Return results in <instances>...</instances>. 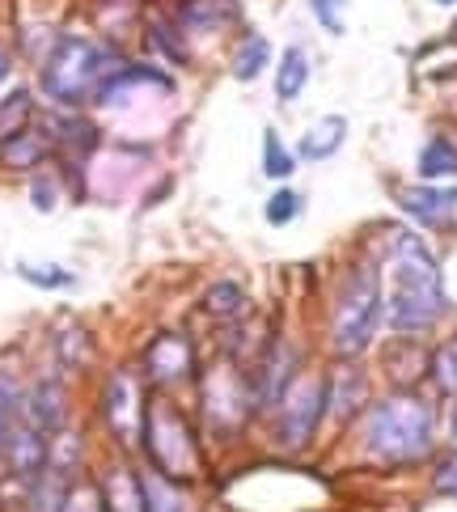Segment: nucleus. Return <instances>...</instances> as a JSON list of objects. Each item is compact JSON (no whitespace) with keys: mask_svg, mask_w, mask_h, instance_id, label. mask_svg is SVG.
Listing matches in <instances>:
<instances>
[{"mask_svg":"<svg viewBox=\"0 0 457 512\" xmlns=\"http://www.w3.org/2000/svg\"><path fill=\"white\" fill-rule=\"evenodd\" d=\"M390 305L386 322L398 335H419L445 314V280L436 254L424 246L415 233H394L390 237Z\"/></svg>","mask_w":457,"mask_h":512,"instance_id":"f257e3e1","label":"nucleus"},{"mask_svg":"<svg viewBox=\"0 0 457 512\" xmlns=\"http://www.w3.org/2000/svg\"><path fill=\"white\" fill-rule=\"evenodd\" d=\"M360 441L377 462L390 466H411L424 462L436 441V411L432 402H424L411 390H394L386 398H377L369 415H364Z\"/></svg>","mask_w":457,"mask_h":512,"instance_id":"f03ea898","label":"nucleus"},{"mask_svg":"<svg viewBox=\"0 0 457 512\" xmlns=\"http://www.w3.org/2000/svg\"><path fill=\"white\" fill-rule=\"evenodd\" d=\"M115 68H119L115 47H106L102 39H89V34H60L43 60L39 89L56 106H64V111H77L89 98H98L102 81Z\"/></svg>","mask_w":457,"mask_h":512,"instance_id":"7ed1b4c3","label":"nucleus"},{"mask_svg":"<svg viewBox=\"0 0 457 512\" xmlns=\"http://www.w3.org/2000/svg\"><path fill=\"white\" fill-rule=\"evenodd\" d=\"M381 318H386V297H381L377 267H352L339 288L335 318H331V347L339 360H356L373 343Z\"/></svg>","mask_w":457,"mask_h":512,"instance_id":"20e7f679","label":"nucleus"},{"mask_svg":"<svg viewBox=\"0 0 457 512\" xmlns=\"http://www.w3.org/2000/svg\"><path fill=\"white\" fill-rule=\"evenodd\" d=\"M144 449L153 457V470L166 474L174 483H191L199 479V449H195V432L187 424L174 402H149L144 407Z\"/></svg>","mask_w":457,"mask_h":512,"instance_id":"39448f33","label":"nucleus"},{"mask_svg":"<svg viewBox=\"0 0 457 512\" xmlns=\"http://www.w3.org/2000/svg\"><path fill=\"white\" fill-rule=\"evenodd\" d=\"M254 407L250 394V377L237 373V364H212L199 381V411H204V424L216 436H233L237 428L246 424V415Z\"/></svg>","mask_w":457,"mask_h":512,"instance_id":"423d86ee","label":"nucleus"},{"mask_svg":"<svg viewBox=\"0 0 457 512\" xmlns=\"http://www.w3.org/2000/svg\"><path fill=\"white\" fill-rule=\"evenodd\" d=\"M326 415V377H297L276 402V436L284 449H305Z\"/></svg>","mask_w":457,"mask_h":512,"instance_id":"0eeeda50","label":"nucleus"},{"mask_svg":"<svg viewBox=\"0 0 457 512\" xmlns=\"http://www.w3.org/2000/svg\"><path fill=\"white\" fill-rule=\"evenodd\" d=\"M102 419L111 424V432L123 445H136L144 436V398L136 386V373H127V369L111 373L106 394H102Z\"/></svg>","mask_w":457,"mask_h":512,"instance_id":"6e6552de","label":"nucleus"},{"mask_svg":"<svg viewBox=\"0 0 457 512\" xmlns=\"http://www.w3.org/2000/svg\"><path fill=\"white\" fill-rule=\"evenodd\" d=\"M292 381H297V347L284 343V339H271L259 356V369L250 377L254 407H276V402L292 390Z\"/></svg>","mask_w":457,"mask_h":512,"instance_id":"1a4fd4ad","label":"nucleus"},{"mask_svg":"<svg viewBox=\"0 0 457 512\" xmlns=\"http://www.w3.org/2000/svg\"><path fill=\"white\" fill-rule=\"evenodd\" d=\"M144 369H149V377L157 386H178V381H187L195 373V347L182 335L161 331L149 347H144Z\"/></svg>","mask_w":457,"mask_h":512,"instance_id":"9d476101","label":"nucleus"},{"mask_svg":"<svg viewBox=\"0 0 457 512\" xmlns=\"http://www.w3.org/2000/svg\"><path fill=\"white\" fill-rule=\"evenodd\" d=\"M398 204H402V212H407V216H415V221L445 225L453 216V208H457V191L436 187V182H419V187L398 191Z\"/></svg>","mask_w":457,"mask_h":512,"instance_id":"9b49d317","label":"nucleus"},{"mask_svg":"<svg viewBox=\"0 0 457 512\" xmlns=\"http://www.w3.org/2000/svg\"><path fill=\"white\" fill-rule=\"evenodd\" d=\"M5 457H9L13 474H22V479H39L43 466L51 462V445L43 441L39 428L17 424V428L9 432V441H5Z\"/></svg>","mask_w":457,"mask_h":512,"instance_id":"f8f14e48","label":"nucleus"},{"mask_svg":"<svg viewBox=\"0 0 457 512\" xmlns=\"http://www.w3.org/2000/svg\"><path fill=\"white\" fill-rule=\"evenodd\" d=\"M26 411H30V428L39 432H60L64 428V390L60 381H34L30 394H26Z\"/></svg>","mask_w":457,"mask_h":512,"instance_id":"ddd939ff","label":"nucleus"},{"mask_svg":"<svg viewBox=\"0 0 457 512\" xmlns=\"http://www.w3.org/2000/svg\"><path fill=\"white\" fill-rule=\"evenodd\" d=\"M343 140H347V119H343V115H322V119L301 136L297 157H305V161H326V157H335V153L343 149Z\"/></svg>","mask_w":457,"mask_h":512,"instance_id":"4468645a","label":"nucleus"},{"mask_svg":"<svg viewBox=\"0 0 457 512\" xmlns=\"http://www.w3.org/2000/svg\"><path fill=\"white\" fill-rule=\"evenodd\" d=\"M364 394H369V386L356 369H339L335 377H326V411L335 419H352L364 407Z\"/></svg>","mask_w":457,"mask_h":512,"instance_id":"2eb2a0df","label":"nucleus"},{"mask_svg":"<svg viewBox=\"0 0 457 512\" xmlns=\"http://www.w3.org/2000/svg\"><path fill=\"white\" fill-rule=\"evenodd\" d=\"M102 500H106V512H144L140 474H132L127 466H111L102 479Z\"/></svg>","mask_w":457,"mask_h":512,"instance_id":"dca6fc26","label":"nucleus"},{"mask_svg":"<svg viewBox=\"0 0 457 512\" xmlns=\"http://www.w3.org/2000/svg\"><path fill=\"white\" fill-rule=\"evenodd\" d=\"M140 487H144V512H191V500L182 496V487L166 474H140Z\"/></svg>","mask_w":457,"mask_h":512,"instance_id":"f3484780","label":"nucleus"},{"mask_svg":"<svg viewBox=\"0 0 457 512\" xmlns=\"http://www.w3.org/2000/svg\"><path fill=\"white\" fill-rule=\"evenodd\" d=\"M309 85V56L305 47H288L280 56V68H276V98L280 102H297Z\"/></svg>","mask_w":457,"mask_h":512,"instance_id":"a211bd4d","label":"nucleus"},{"mask_svg":"<svg viewBox=\"0 0 457 512\" xmlns=\"http://www.w3.org/2000/svg\"><path fill=\"white\" fill-rule=\"evenodd\" d=\"M419 178L424 182H445V178H457V144L445 140V136H432L419 153Z\"/></svg>","mask_w":457,"mask_h":512,"instance_id":"6ab92c4d","label":"nucleus"},{"mask_svg":"<svg viewBox=\"0 0 457 512\" xmlns=\"http://www.w3.org/2000/svg\"><path fill=\"white\" fill-rule=\"evenodd\" d=\"M30 115H34L30 89H9V94L0 98V144H9L13 136H22Z\"/></svg>","mask_w":457,"mask_h":512,"instance_id":"aec40b11","label":"nucleus"},{"mask_svg":"<svg viewBox=\"0 0 457 512\" xmlns=\"http://www.w3.org/2000/svg\"><path fill=\"white\" fill-rule=\"evenodd\" d=\"M267 60H271V43L263 39V34H246V39L237 43V51H233V77L242 85H250L267 68Z\"/></svg>","mask_w":457,"mask_h":512,"instance_id":"412c9836","label":"nucleus"},{"mask_svg":"<svg viewBox=\"0 0 457 512\" xmlns=\"http://www.w3.org/2000/svg\"><path fill=\"white\" fill-rule=\"evenodd\" d=\"M56 356H60V364H68V369H81L89 360V331L77 318H64L56 326Z\"/></svg>","mask_w":457,"mask_h":512,"instance_id":"4be33fe9","label":"nucleus"},{"mask_svg":"<svg viewBox=\"0 0 457 512\" xmlns=\"http://www.w3.org/2000/svg\"><path fill=\"white\" fill-rule=\"evenodd\" d=\"M204 309H208L212 318H225V322L242 318V314H246V292H242V284L216 280V284L204 292Z\"/></svg>","mask_w":457,"mask_h":512,"instance_id":"5701e85b","label":"nucleus"},{"mask_svg":"<svg viewBox=\"0 0 457 512\" xmlns=\"http://www.w3.org/2000/svg\"><path fill=\"white\" fill-rule=\"evenodd\" d=\"M43 157H47V136H39V132H22L9 144H0V161H5V166H17V170L39 166Z\"/></svg>","mask_w":457,"mask_h":512,"instance_id":"b1692460","label":"nucleus"},{"mask_svg":"<svg viewBox=\"0 0 457 512\" xmlns=\"http://www.w3.org/2000/svg\"><path fill=\"white\" fill-rule=\"evenodd\" d=\"M229 17H233V0H191V9H182V26L204 34V30L225 26Z\"/></svg>","mask_w":457,"mask_h":512,"instance_id":"393cba45","label":"nucleus"},{"mask_svg":"<svg viewBox=\"0 0 457 512\" xmlns=\"http://www.w3.org/2000/svg\"><path fill=\"white\" fill-rule=\"evenodd\" d=\"M17 276L34 288H47V292H68L77 288V276L68 267H56V263H17Z\"/></svg>","mask_w":457,"mask_h":512,"instance_id":"a878e982","label":"nucleus"},{"mask_svg":"<svg viewBox=\"0 0 457 512\" xmlns=\"http://www.w3.org/2000/svg\"><path fill=\"white\" fill-rule=\"evenodd\" d=\"M428 377H432L436 394L457 398V343L436 347V352H432V360H428Z\"/></svg>","mask_w":457,"mask_h":512,"instance_id":"bb28decb","label":"nucleus"},{"mask_svg":"<svg viewBox=\"0 0 457 512\" xmlns=\"http://www.w3.org/2000/svg\"><path fill=\"white\" fill-rule=\"evenodd\" d=\"M292 170H297V157L284 149V140L276 136V127H267V132H263V174L284 182Z\"/></svg>","mask_w":457,"mask_h":512,"instance_id":"cd10ccee","label":"nucleus"},{"mask_svg":"<svg viewBox=\"0 0 457 512\" xmlns=\"http://www.w3.org/2000/svg\"><path fill=\"white\" fill-rule=\"evenodd\" d=\"M60 512H106L102 483H68Z\"/></svg>","mask_w":457,"mask_h":512,"instance_id":"c85d7f7f","label":"nucleus"},{"mask_svg":"<svg viewBox=\"0 0 457 512\" xmlns=\"http://www.w3.org/2000/svg\"><path fill=\"white\" fill-rule=\"evenodd\" d=\"M263 216H267V225H292L301 216V195L297 191H276L267 199V208H263Z\"/></svg>","mask_w":457,"mask_h":512,"instance_id":"c756f323","label":"nucleus"},{"mask_svg":"<svg viewBox=\"0 0 457 512\" xmlns=\"http://www.w3.org/2000/svg\"><path fill=\"white\" fill-rule=\"evenodd\" d=\"M343 5L347 0H309V9H314V17H318V26L322 30H331V34H343Z\"/></svg>","mask_w":457,"mask_h":512,"instance_id":"7c9ffc66","label":"nucleus"},{"mask_svg":"<svg viewBox=\"0 0 457 512\" xmlns=\"http://www.w3.org/2000/svg\"><path fill=\"white\" fill-rule=\"evenodd\" d=\"M436 491H441V496H449V500H457V453L453 457H445L441 466H436Z\"/></svg>","mask_w":457,"mask_h":512,"instance_id":"2f4dec72","label":"nucleus"},{"mask_svg":"<svg viewBox=\"0 0 457 512\" xmlns=\"http://www.w3.org/2000/svg\"><path fill=\"white\" fill-rule=\"evenodd\" d=\"M30 199H34V208H39V212H51V208H56V187H51V178H34L30 182Z\"/></svg>","mask_w":457,"mask_h":512,"instance_id":"473e14b6","label":"nucleus"},{"mask_svg":"<svg viewBox=\"0 0 457 512\" xmlns=\"http://www.w3.org/2000/svg\"><path fill=\"white\" fill-rule=\"evenodd\" d=\"M13 428H17V411L9 407V402H0V449H5V441H9Z\"/></svg>","mask_w":457,"mask_h":512,"instance_id":"72a5a7b5","label":"nucleus"},{"mask_svg":"<svg viewBox=\"0 0 457 512\" xmlns=\"http://www.w3.org/2000/svg\"><path fill=\"white\" fill-rule=\"evenodd\" d=\"M5 77H9V51L0 47V85H5Z\"/></svg>","mask_w":457,"mask_h":512,"instance_id":"f704fd0d","label":"nucleus"},{"mask_svg":"<svg viewBox=\"0 0 457 512\" xmlns=\"http://www.w3.org/2000/svg\"><path fill=\"white\" fill-rule=\"evenodd\" d=\"M432 5H457V0H432Z\"/></svg>","mask_w":457,"mask_h":512,"instance_id":"c9c22d12","label":"nucleus"}]
</instances>
